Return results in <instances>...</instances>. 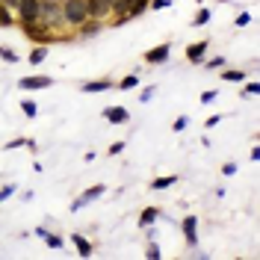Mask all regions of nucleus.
<instances>
[{"mask_svg": "<svg viewBox=\"0 0 260 260\" xmlns=\"http://www.w3.org/2000/svg\"><path fill=\"white\" fill-rule=\"evenodd\" d=\"M21 30H24V36L30 39V42H36V45H53V42H65L68 36H62V30H53V27H45V24H18Z\"/></svg>", "mask_w": 260, "mask_h": 260, "instance_id": "nucleus-1", "label": "nucleus"}, {"mask_svg": "<svg viewBox=\"0 0 260 260\" xmlns=\"http://www.w3.org/2000/svg\"><path fill=\"white\" fill-rule=\"evenodd\" d=\"M62 21L68 30H77L83 21H89L86 0H62Z\"/></svg>", "mask_w": 260, "mask_h": 260, "instance_id": "nucleus-2", "label": "nucleus"}, {"mask_svg": "<svg viewBox=\"0 0 260 260\" xmlns=\"http://www.w3.org/2000/svg\"><path fill=\"white\" fill-rule=\"evenodd\" d=\"M39 24L53 27V30H62V0H42V12H39Z\"/></svg>", "mask_w": 260, "mask_h": 260, "instance_id": "nucleus-3", "label": "nucleus"}, {"mask_svg": "<svg viewBox=\"0 0 260 260\" xmlns=\"http://www.w3.org/2000/svg\"><path fill=\"white\" fill-rule=\"evenodd\" d=\"M15 12H18V24H36L39 12H42V0H21Z\"/></svg>", "mask_w": 260, "mask_h": 260, "instance_id": "nucleus-4", "label": "nucleus"}, {"mask_svg": "<svg viewBox=\"0 0 260 260\" xmlns=\"http://www.w3.org/2000/svg\"><path fill=\"white\" fill-rule=\"evenodd\" d=\"M104 192H107V186H104V183H95V186H89V189H86L83 195H77V198L71 201V213H80L83 207H86V204L98 201V198H101Z\"/></svg>", "mask_w": 260, "mask_h": 260, "instance_id": "nucleus-5", "label": "nucleus"}, {"mask_svg": "<svg viewBox=\"0 0 260 260\" xmlns=\"http://www.w3.org/2000/svg\"><path fill=\"white\" fill-rule=\"evenodd\" d=\"M53 80L45 77V74H36V77H21L18 80V89H24V92H36V89H50Z\"/></svg>", "mask_w": 260, "mask_h": 260, "instance_id": "nucleus-6", "label": "nucleus"}, {"mask_svg": "<svg viewBox=\"0 0 260 260\" xmlns=\"http://www.w3.org/2000/svg\"><path fill=\"white\" fill-rule=\"evenodd\" d=\"M180 231H183V240H186V245H198V216H183Z\"/></svg>", "mask_w": 260, "mask_h": 260, "instance_id": "nucleus-7", "label": "nucleus"}, {"mask_svg": "<svg viewBox=\"0 0 260 260\" xmlns=\"http://www.w3.org/2000/svg\"><path fill=\"white\" fill-rule=\"evenodd\" d=\"M207 48H210V42H207V39L192 42V45L186 48V59H189L192 65H201V62H204V56H207Z\"/></svg>", "mask_w": 260, "mask_h": 260, "instance_id": "nucleus-8", "label": "nucleus"}, {"mask_svg": "<svg viewBox=\"0 0 260 260\" xmlns=\"http://www.w3.org/2000/svg\"><path fill=\"white\" fill-rule=\"evenodd\" d=\"M104 27H107V21H95V18H89V21H83L80 27L74 30V36H77V39H92V36H98Z\"/></svg>", "mask_w": 260, "mask_h": 260, "instance_id": "nucleus-9", "label": "nucleus"}, {"mask_svg": "<svg viewBox=\"0 0 260 260\" xmlns=\"http://www.w3.org/2000/svg\"><path fill=\"white\" fill-rule=\"evenodd\" d=\"M86 12L95 21H107L110 18V3L107 0H86Z\"/></svg>", "mask_w": 260, "mask_h": 260, "instance_id": "nucleus-10", "label": "nucleus"}, {"mask_svg": "<svg viewBox=\"0 0 260 260\" xmlns=\"http://www.w3.org/2000/svg\"><path fill=\"white\" fill-rule=\"evenodd\" d=\"M169 53H172V45H169V42H162V45H157L154 50H148V53H145V62L148 65H162L166 59H169Z\"/></svg>", "mask_w": 260, "mask_h": 260, "instance_id": "nucleus-11", "label": "nucleus"}, {"mask_svg": "<svg viewBox=\"0 0 260 260\" xmlns=\"http://www.w3.org/2000/svg\"><path fill=\"white\" fill-rule=\"evenodd\" d=\"M115 83L110 80V77H101V80H89V83H83V92L86 95H95V92H107V89H113Z\"/></svg>", "mask_w": 260, "mask_h": 260, "instance_id": "nucleus-12", "label": "nucleus"}, {"mask_svg": "<svg viewBox=\"0 0 260 260\" xmlns=\"http://www.w3.org/2000/svg\"><path fill=\"white\" fill-rule=\"evenodd\" d=\"M104 118H107L110 124H124L130 115H127L124 107H107V110H104Z\"/></svg>", "mask_w": 260, "mask_h": 260, "instance_id": "nucleus-13", "label": "nucleus"}, {"mask_svg": "<svg viewBox=\"0 0 260 260\" xmlns=\"http://www.w3.org/2000/svg\"><path fill=\"white\" fill-rule=\"evenodd\" d=\"M36 237H42V240L48 243V248H62V243H65L59 234H50L48 228H42V225L36 228Z\"/></svg>", "mask_w": 260, "mask_h": 260, "instance_id": "nucleus-14", "label": "nucleus"}, {"mask_svg": "<svg viewBox=\"0 0 260 260\" xmlns=\"http://www.w3.org/2000/svg\"><path fill=\"white\" fill-rule=\"evenodd\" d=\"M148 3H151V0H127V12H124L127 21L130 18H139L142 12H148Z\"/></svg>", "mask_w": 260, "mask_h": 260, "instance_id": "nucleus-15", "label": "nucleus"}, {"mask_svg": "<svg viewBox=\"0 0 260 260\" xmlns=\"http://www.w3.org/2000/svg\"><path fill=\"white\" fill-rule=\"evenodd\" d=\"M157 219H160V210H157V207H145L142 216H139V228H151Z\"/></svg>", "mask_w": 260, "mask_h": 260, "instance_id": "nucleus-16", "label": "nucleus"}, {"mask_svg": "<svg viewBox=\"0 0 260 260\" xmlns=\"http://www.w3.org/2000/svg\"><path fill=\"white\" fill-rule=\"evenodd\" d=\"M71 240H74V248H77V251H80L83 257H89V254H92V243H89V240H86V237H83V234H74V237H71Z\"/></svg>", "mask_w": 260, "mask_h": 260, "instance_id": "nucleus-17", "label": "nucleus"}, {"mask_svg": "<svg viewBox=\"0 0 260 260\" xmlns=\"http://www.w3.org/2000/svg\"><path fill=\"white\" fill-rule=\"evenodd\" d=\"M45 56H48V45H36V48L30 50L27 59H30V65H42L45 62Z\"/></svg>", "mask_w": 260, "mask_h": 260, "instance_id": "nucleus-18", "label": "nucleus"}, {"mask_svg": "<svg viewBox=\"0 0 260 260\" xmlns=\"http://www.w3.org/2000/svg\"><path fill=\"white\" fill-rule=\"evenodd\" d=\"M222 80H228V83H243L245 80V71H240V68H225V71H222Z\"/></svg>", "mask_w": 260, "mask_h": 260, "instance_id": "nucleus-19", "label": "nucleus"}, {"mask_svg": "<svg viewBox=\"0 0 260 260\" xmlns=\"http://www.w3.org/2000/svg\"><path fill=\"white\" fill-rule=\"evenodd\" d=\"M0 27H15V18H12V9L0 3Z\"/></svg>", "mask_w": 260, "mask_h": 260, "instance_id": "nucleus-20", "label": "nucleus"}, {"mask_svg": "<svg viewBox=\"0 0 260 260\" xmlns=\"http://www.w3.org/2000/svg\"><path fill=\"white\" fill-rule=\"evenodd\" d=\"M175 183H178V178H175V175H169V178H157L154 183H151V186H154V189L160 192V189H172Z\"/></svg>", "mask_w": 260, "mask_h": 260, "instance_id": "nucleus-21", "label": "nucleus"}, {"mask_svg": "<svg viewBox=\"0 0 260 260\" xmlns=\"http://www.w3.org/2000/svg\"><path fill=\"white\" fill-rule=\"evenodd\" d=\"M21 113L27 115V118H36V115H39V107H36V101H30V98H27V101H21Z\"/></svg>", "mask_w": 260, "mask_h": 260, "instance_id": "nucleus-22", "label": "nucleus"}, {"mask_svg": "<svg viewBox=\"0 0 260 260\" xmlns=\"http://www.w3.org/2000/svg\"><path fill=\"white\" fill-rule=\"evenodd\" d=\"M136 86H139V77H136V74H127V77H121V80H118V89H124V92L136 89Z\"/></svg>", "mask_w": 260, "mask_h": 260, "instance_id": "nucleus-23", "label": "nucleus"}, {"mask_svg": "<svg viewBox=\"0 0 260 260\" xmlns=\"http://www.w3.org/2000/svg\"><path fill=\"white\" fill-rule=\"evenodd\" d=\"M207 21H210V9H198L195 18H192V27H204Z\"/></svg>", "mask_w": 260, "mask_h": 260, "instance_id": "nucleus-24", "label": "nucleus"}, {"mask_svg": "<svg viewBox=\"0 0 260 260\" xmlns=\"http://www.w3.org/2000/svg\"><path fill=\"white\" fill-rule=\"evenodd\" d=\"M257 95H260V83H257V80L245 83V89H243V98H257Z\"/></svg>", "mask_w": 260, "mask_h": 260, "instance_id": "nucleus-25", "label": "nucleus"}, {"mask_svg": "<svg viewBox=\"0 0 260 260\" xmlns=\"http://www.w3.org/2000/svg\"><path fill=\"white\" fill-rule=\"evenodd\" d=\"M0 59L3 62H18V53L12 48H0Z\"/></svg>", "mask_w": 260, "mask_h": 260, "instance_id": "nucleus-26", "label": "nucleus"}, {"mask_svg": "<svg viewBox=\"0 0 260 260\" xmlns=\"http://www.w3.org/2000/svg\"><path fill=\"white\" fill-rule=\"evenodd\" d=\"M172 3H175V0H151V3H148V9H154V12H160V9H169Z\"/></svg>", "mask_w": 260, "mask_h": 260, "instance_id": "nucleus-27", "label": "nucleus"}, {"mask_svg": "<svg viewBox=\"0 0 260 260\" xmlns=\"http://www.w3.org/2000/svg\"><path fill=\"white\" fill-rule=\"evenodd\" d=\"M234 24H237V27H248V24H251V12H240Z\"/></svg>", "mask_w": 260, "mask_h": 260, "instance_id": "nucleus-28", "label": "nucleus"}, {"mask_svg": "<svg viewBox=\"0 0 260 260\" xmlns=\"http://www.w3.org/2000/svg\"><path fill=\"white\" fill-rule=\"evenodd\" d=\"M207 68H225V56H213V59H204Z\"/></svg>", "mask_w": 260, "mask_h": 260, "instance_id": "nucleus-29", "label": "nucleus"}, {"mask_svg": "<svg viewBox=\"0 0 260 260\" xmlns=\"http://www.w3.org/2000/svg\"><path fill=\"white\" fill-rule=\"evenodd\" d=\"M145 254H148V257H151V260H157V257H160V245H157V243H148Z\"/></svg>", "mask_w": 260, "mask_h": 260, "instance_id": "nucleus-30", "label": "nucleus"}, {"mask_svg": "<svg viewBox=\"0 0 260 260\" xmlns=\"http://www.w3.org/2000/svg\"><path fill=\"white\" fill-rule=\"evenodd\" d=\"M186 124H189V118H186V115H180L178 121L172 124V130H175V133H180V130H186Z\"/></svg>", "mask_w": 260, "mask_h": 260, "instance_id": "nucleus-31", "label": "nucleus"}, {"mask_svg": "<svg viewBox=\"0 0 260 260\" xmlns=\"http://www.w3.org/2000/svg\"><path fill=\"white\" fill-rule=\"evenodd\" d=\"M12 192H15V183H6V186L0 189V201H6V198H12Z\"/></svg>", "mask_w": 260, "mask_h": 260, "instance_id": "nucleus-32", "label": "nucleus"}, {"mask_svg": "<svg viewBox=\"0 0 260 260\" xmlns=\"http://www.w3.org/2000/svg\"><path fill=\"white\" fill-rule=\"evenodd\" d=\"M154 92H157L154 86H145V89H142V98H139V101H142V104H148V101L154 98Z\"/></svg>", "mask_w": 260, "mask_h": 260, "instance_id": "nucleus-33", "label": "nucleus"}, {"mask_svg": "<svg viewBox=\"0 0 260 260\" xmlns=\"http://www.w3.org/2000/svg\"><path fill=\"white\" fill-rule=\"evenodd\" d=\"M216 92H213V89H207V92H201V104H213V101H216Z\"/></svg>", "mask_w": 260, "mask_h": 260, "instance_id": "nucleus-34", "label": "nucleus"}, {"mask_svg": "<svg viewBox=\"0 0 260 260\" xmlns=\"http://www.w3.org/2000/svg\"><path fill=\"white\" fill-rule=\"evenodd\" d=\"M222 175H225V178L237 175V162H225V166H222Z\"/></svg>", "mask_w": 260, "mask_h": 260, "instance_id": "nucleus-35", "label": "nucleus"}, {"mask_svg": "<svg viewBox=\"0 0 260 260\" xmlns=\"http://www.w3.org/2000/svg\"><path fill=\"white\" fill-rule=\"evenodd\" d=\"M121 151H124V142H113V145H110V151H107V154H110V157H115V154H121Z\"/></svg>", "mask_w": 260, "mask_h": 260, "instance_id": "nucleus-36", "label": "nucleus"}, {"mask_svg": "<svg viewBox=\"0 0 260 260\" xmlns=\"http://www.w3.org/2000/svg\"><path fill=\"white\" fill-rule=\"evenodd\" d=\"M219 121H222V115H210V118H207V121H204V124H207V127H216V124H219Z\"/></svg>", "mask_w": 260, "mask_h": 260, "instance_id": "nucleus-37", "label": "nucleus"}, {"mask_svg": "<svg viewBox=\"0 0 260 260\" xmlns=\"http://www.w3.org/2000/svg\"><path fill=\"white\" fill-rule=\"evenodd\" d=\"M21 145H27V139H12V142H9V145H6V148L12 151V148H21Z\"/></svg>", "mask_w": 260, "mask_h": 260, "instance_id": "nucleus-38", "label": "nucleus"}, {"mask_svg": "<svg viewBox=\"0 0 260 260\" xmlns=\"http://www.w3.org/2000/svg\"><path fill=\"white\" fill-rule=\"evenodd\" d=\"M198 3H204V0H198Z\"/></svg>", "mask_w": 260, "mask_h": 260, "instance_id": "nucleus-39", "label": "nucleus"}]
</instances>
